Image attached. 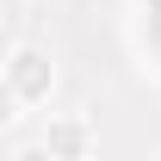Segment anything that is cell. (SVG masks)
Segmentation results:
<instances>
[{"mask_svg":"<svg viewBox=\"0 0 161 161\" xmlns=\"http://www.w3.org/2000/svg\"><path fill=\"white\" fill-rule=\"evenodd\" d=\"M0 87H6V105L13 112H37L56 93V62L43 56L37 43H13L6 62H0Z\"/></svg>","mask_w":161,"mask_h":161,"instance_id":"6da1fadb","label":"cell"},{"mask_svg":"<svg viewBox=\"0 0 161 161\" xmlns=\"http://www.w3.org/2000/svg\"><path fill=\"white\" fill-rule=\"evenodd\" d=\"M93 118L87 112H56V118L43 124V155L50 161H87L93 155Z\"/></svg>","mask_w":161,"mask_h":161,"instance_id":"7a4b0ae2","label":"cell"}]
</instances>
